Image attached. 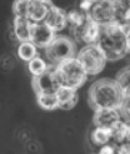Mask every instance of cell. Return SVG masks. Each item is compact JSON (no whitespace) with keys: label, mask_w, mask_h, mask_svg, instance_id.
Returning <instances> with one entry per match:
<instances>
[{"label":"cell","mask_w":130,"mask_h":154,"mask_svg":"<svg viewBox=\"0 0 130 154\" xmlns=\"http://www.w3.org/2000/svg\"><path fill=\"white\" fill-rule=\"evenodd\" d=\"M18 57L29 63L32 61L34 58L38 57V47L32 43V42H24V43H19L18 47Z\"/></svg>","instance_id":"cell-18"},{"label":"cell","mask_w":130,"mask_h":154,"mask_svg":"<svg viewBox=\"0 0 130 154\" xmlns=\"http://www.w3.org/2000/svg\"><path fill=\"white\" fill-rule=\"evenodd\" d=\"M66 18H68V25H70L71 30H74L85 24L89 20V14L80 9H71L66 11Z\"/></svg>","instance_id":"cell-16"},{"label":"cell","mask_w":130,"mask_h":154,"mask_svg":"<svg viewBox=\"0 0 130 154\" xmlns=\"http://www.w3.org/2000/svg\"><path fill=\"white\" fill-rule=\"evenodd\" d=\"M62 87L78 90L88 79V74L76 58L69 59L54 68Z\"/></svg>","instance_id":"cell-3"},{"label":"cell","mask_w":130,"mask_h":154,"mask_svg":"<svg viewBox=\"0 0 130 154\" xmlns=\"http://www.w3.org/2000/svg\"><path fill=\"white\" fill-rule=\"evenodd\" d=\"M56 98L59 102V108L63 110L73 109V108L78 104V100H79L78 90L65 88V87H60V89L56 93Z\"/></svg>","instance_id":"cell-14"},{"label":"cell","mask_w":130,"mask_h":154,"mask_svg":"<svg viewBox=\"0 0 130 154\" xmlns=\"http://www.w3.org/2000/svg\"><path fill=\"white\" fill-rule=\"evenodd\" d=\"M56 38V34L44 23H39V24H33L32 28V39L30 42L34 43L38 48L47 49L49 45L54 42Z\"/></svg>","instance_id":"cell-9"},{"label":"cell","mask_w":130,"mask_h":154,"mask_svg":"<svg viewBox=\"0 0 130 154\" xmlns=\"http://www.w3.org/2000/svg\"><path fill=\"white\" fill-rule=\"evenodd\" d=\"M29 2L30 0H18V2L14 3V5H13L14 18H25V19H28Z\"/></svg>","instance_id":"cell-22"},{"label":"cell","mask_w":130,"mask_h":154,"mask_svg":"<svg viewBox=\"0 0 130 154\" xmlns=\"http://www.w3.org/2000/svg\"><path fill=\"white\" fill-rule=\"evenodd\" d=\"M76 54L78 53L75 43L66 36H56L54 42L45 49V55L54 68L69 59L76 58Z\"/></svg>","instance_id":"cell-5"},{"label":"cell","mask_w":130,"mask_h":154,"mask_svg":"<svg viewBox=\"0 0 130 154\" xmlns=\"http://www.w3.org/2000/svg\"><path fill=\"white\" fill-rule=\"evenodd\" d=\"M32 84L35 94H56L62 87L54 69H51L40 76L33 78Z\"/></svg>","instance_id":"cell-7"},{"label":"cell","mask_w":130,"mask_h":154,"mask_svg":"<svg viewBox=\"0 0 130 154\" xmlns=\"http://www.w3.org/2000/svg\"><path fill=\"white\" fill-rule=\"evenodd\" d=\"M126 45H128V50H129V53H130V33H129L128 36H126Z\"/></svg>","instance_id":"cell-27"},{"label":"cell","mask_w":130,"mask_h":154,"mask_svg":"<svg viewBox=\"0 0 130 154\" xmlns=\"http://www.w3.org/2000/svg\"><path fill=\"white\" fill-rule=\"evenodd\" d=\"M93 5H94V2H91V0H86V2H81V3H80V5H79V9L89 14L90 9H91V8H93Z\"/></svg>","instance_id":"cell-25"},{"label":"cell","mask_w":130,"mask_h":154,"mask_svg":"<svg viewBox=\"0 0 130 154\" xmlns=\"http://www.w3.org/2000/svg\"><path fill=\"white\" fill-rule=\"evenodd\" d=\"M36 102L44 110H55L59 108L56 94H36Z\"/></svg>","instance_id":"cell-20"},{"label":"cell","mask_w":130,"mask_h":154,"mask_svg":"<svg viewBox=\"0 0 130 154\" xmlns=\"http://www.w3.org/2000/svg\"><path fill=\"white\" fill-rule=\"evenodd\" d=\"M76 59H78L79 63L83 65L88 76L98 75L100 72H103L106 61H108L104 55V53L96 44L83 47L78 51V54H76Z\"/></svg>","instance_id":"cell-4"},{"label":"cell","mask_w":130,"mask_h":154,"mask_svg":"<svg viewBox=\"0 0 130 154\" xmlns=\"http://www.w3.org/2000/svg\"><path fill=\"white\" fill-rule=\"evenodd\" d=\"M130 33V24L120 25L113 23L101 28L98 47L101 49L108 61H116L123 59L129 53L126 45V36Z\"/></svg>","instance_id":"cell-1"},{"label":"cell","mask_w":130,"mask_h":154,"mask_svg":"<svg viewBox=\"0 0 130 154\" xmlns=\"http://www.w3.org/2000/svg\"><path fill=\"white\" fill-rule=\"evenodd\" d=\"M118 154H130V144L129 143H123L120 145H116Z\"/></svg>","instance_id":"cell-26"},{"label":"cell","mask_w":130,"mask_h":154,"mask_svg":"<svg viewBox=\"0 0 130 154\" xmlns=\"http://www.w3.org/2000/svg\"><path fill=\"white\" fill-rule=\"evenodd\" d=\"M89 105L94 112L101 109L120 110L124 102V94L115 80L100 79L91 84L89 89Z\"/></svg>","instance_id":"cell-2"},{"label":"cell","mask_w":130,"mask_h":154,"mask_svg":"<svg viewBox=\"0 0 130 154\" xmlns=\"http://www.w3.org/2000/svg\"><path fill=\"white\" fill-rule=\"evenodd\" d=\"M98 154H118V150H116V145L115 144H106V145H103L99 149Z\"/></svg>","instance_id":"cell-24"},{"label":"cell","mask_w":130,"mask_h":154,"mask_svg":"<svg viewBox=\"0 0 130 154\" xmlns=\"http://www.w3.org/2000/svg\"><path fill=\"white\" fill-rule=\"evenodd\" d=\"M90 139L98 147H103V145L111 143V132L110 129L95 127L90 134Z\"/></svg>","instance_id":"cell-17"},{"label":"cell","mask_w":130,"mask_h":154,"mask_svg":"<svg viewBox=\"0 0 130 154\" xmlns=\"http://www.w3.org/2000/svg\"><path fill=\"white\" fill-rule=\"evenodd\" d=\"M28 69L30 74L33 75V78H36V76H40L43 74H45L47 72H49V64L45 61L41 57L38 55L36 58H34L32 61L28 63Z\"/></svg>","instance_id":"cell-19"},{"label":"cell","mask_w":130,"mask_h":154,"mask_svg":"<svg viewBox=\"0 0 130 154\" xmlns=\"http://www.w3.org/2000/svg\"><path fill=\"white\" fill-rule=\"evenodd\" d=\"M115 82L120 87L124 97H129L130 95V66L124 68L120 73H118Z\"/></svg>","instance_id":"cell-21"},{"label":"cell","mask_w":130,"mask_h":154,"mask_svg":"<svg viewBox=\"0 0 130 154\" xmlns=\"http://www.w3.org/2000/svg\"><path fill=\"white\" fill-rule=\"evenodd\" d=\"M73 34L76 38V40L83 42L85 45H94L99 42V38L101 34V26L89 18V20L83 26L74 29Z\"/></svg>","instance_id":"cell-8"},{"label":"cell","mask_w":130,"mask_h":154,"mask_svg":"<svg viewBox=\"0 0 130 154\" xmlns=\"http://www.w3.org/2000/svg\"><path fill=\"white\" fill-rule=\"evenodd\" d=\"M89 18L101 28L113 24L115 23V4L110 0L94 2L93 8L89 11Z\"/></svg>","instance_id":"cell-6"},{"label":"cell","mask_w":130,"mask_h":154,"mask_svg":"<svg viewBox=\"0 0 130 154\" xmlns=\"http://www.w3.org/2000/svg\"><path fill=\"white\" fill-rule=\"evenodd\" d=\"M44 24H47L55 34L64 30L68 26V18H66V11L60 9L59 6L51 4L49 13L45 18Z\"/></svg>","instance_id":"cell-10"},{"label":"cell","mask_w":130,"mask_h":154,"mask_svg":"<svg viewBox=\"0 0 130 154\" xmlns=\"http://www.w3.org/2000/svg\"><path fill=\"white\" fill-rule=\"evenodd\" d=\"M110 132H111V142L115 145H120V144L125 143L130 135L129 125H128L126 120H124V119H121L116 124H114L110 129Z\"/></svg>","instance_id":"cell-15"},{"label":"cell","mask_w":130,"mask_h":154,"mask_svg":"<svg viewBox=\"0 0 130 154\" xmlns=\"http://www.w3.org/2000/svg\"><path fill=\"white\" fill-rule=\"evenodd\" d=\"M53 3L50 2H43V0H30L29 2V11H28V19L33 24H39L44 23L45 18L49 13V9Z\"/></svg>","instance_id":"cell-12"},{"label":"cell","mask_w":130,"mask_h":154,"mask_svg":"<svg viewBox=\"0 0 130 154\" xmlns=\"http://www.w3.org/2000/svg\"><path fill=\"white\" fill-rule=\"evenodd\" d=\"M120 113H121L123 119L130 120V95L124 97V102H123V105H121V108H120Z\"/></svg>","instance_id":"cell-23"},{"label":"cell","mask_w":130,"mask_h":154,"mask_svg":"<svg viewBox=\"0 0 130 154\" xmlns=\"http://www.w3.org/2000/svg\"><path fill=\"white\" fill-rule=\"evenodd\" d=\"M123 119L121 113L118 109H101L94 113V124L95 127L111 129L114 124Z\"/></svg>","instance_id":"cell-11"},{"label":"cell","mask_w":130,"mask_h":154,"mask_svg":"<svg viewBox=\"0 0 130 154\" xmlns=\"http://www.w3.org/2000/svg\"><path fill=\"white\" fill-rule=\"evenodd\" d=\"M33 23L25 18H14L13 20V34L19 43L30 42L32 39Z\"/></svg>","instance_id":"cell-13"}]
</instances>
